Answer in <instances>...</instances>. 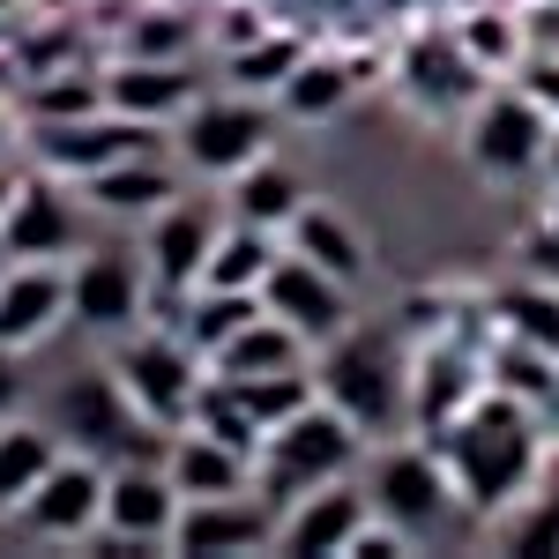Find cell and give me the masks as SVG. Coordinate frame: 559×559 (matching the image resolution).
<instances>
[{"label": "cell", "mask_w": 559, "mask_h": 559, "mask_svg": "<svg viewBox=\"0 0 559 559\" xmlns=\"http://www.w3.org/2000/svg\"><path fill=\"white\" fill-rule=\"evenodd\" d=\"M522 90H530V97H537V105H545V112L559 120V60H545L537 75H522Z\"/></svg>", "instance_id": "cell-38"}, {"label": "cell", "mask_w": 559, "mask_h": 559, "mask_svg": "<svg viewBox=\"0 0 559 559\" xmlns=\"http://www.w3.org/2000/svg\"><path fill=\"white\" fill-rule=\"evenodd\" d=\"M216 224L210 210H194V202H165V210L150 216V239H142V261H150V276L165 284V292H202V269L216 254Z\"/></svg>", "instance_id": "cell-17"}, {"label": "cell", "mask_w": 559, "mask_h": 559, "mask_svg": "<svg viewBox=\"0 0 559 559\" xmlns=\"http://www.w3.org/2000/svg\"><path fill=\"white\" fill-rule=\"evenodd\" d=\"M52 254H75V210L60 194V179L38 173L23 179L15 210L0 216V261H52Z\"/></svg>", "instance_id": "cell-18"}, {"label": "cell", "mask_w": 559, "mask_h": 559, "mask_svg": "<svg viewBox=\"0 0 559 559\" xmlns=\"http://www.w3.org/2000/svg\"><path fill=\"white\" fill-rule=\"evenodd\" d=\"M52 432H60L75 455L120 463V455H128V440L142 432V411H134V395L120 388L112 366H90V373H75V381L52 395Z\"/></svg>", "instance_id": "cell-7"}, {"label": "cell", "mask_w": 559, "mask_h": 559, "mask_svg": "<svg viewBox=\"0 0 559 559\" xmlns=\"http://www.w3.org/2000/svg\"><path fill=\"white\" fill-rule=\"evenodd\" d=\"M105 112V75H31V128Z\"/></svg>", "instance_id": "cell-34"}, {"label": "cell", "mask_w": 559, "mask_h": 559, "mask_svg": "<svg viewBox=\"0 0 559 559\" xmlns=\"http://www.w3.org/2000/svg\"><path fill=\"white\" fill-rule=\"evenodd\" d=\"M15 358H23V350H8V344H0V418H15V411H23V395H31V388H23V366H15Z\"/></svg>", "instance_id": "cell-37"}, {"label": "cell", "mask_w": 559, "mask_h": 559, "mask_svg": "<svg viewBox=\"0 0 559 559\" xmlns=\"http://www.w3.org/2000/svg\"><path fill=\"white\" fill-rule=\"evenodd\" d=\"M105 105L150 128H179V112L194 105V75H187V60H120L105 75Z\"/></svg>", "instance_id": "cell-19"}, {"label": "cell", "mask_w": 559, "mask_h": 559, "mask_svg": "<svg viewBox=\"0 0 559 559\" xmlns=\"http://www.w3.org/2000/svg\"><path fill=\"white\" fill-rule=\"evenodd\" d=\"M231 388L247 395V411L261 418V432L292 426L299 411H313V403H321V381H313L306 366H284V373H254V381H231Z\"/></svg>", "instance_id": "cell-32"}, {"label": "cell", "mask_w": 559, "mask_h": 559, "mask_svg": "<svg viewBox=\"0 0 559 559\" xmlns=\"http://www.w3.org/2000/svg\"><path fill=\"white\" fill-rule=\"evenodd\" d=\"M187 45H194V23L179 8H150L128 31V60H187Z\"/></svg>", "instance_id": "cell-36"}, {"label": "cell", "mask_w": 559, "mask_h": 559, "mask_svg": "<svg viewBox=\"0 0 559 559\" xmlns=\"http://www.w3.org/2000/svg\"><path fill=\"white\" fill-rule=\"evenodd\" d=\"M15 194H23V179H15V173H8V165H0V216L15 210Z\"/></svg>", "instance_id": "cell-39"}, {"label": "cell", "mask_w": 559, "mask_h": 559, "mask_svg": "<svg viewBox=\"0 0 559 559\" xmlns=\"http://www.w3.org/2000/svg\"><path fill=\"white\" fill-rule=\"evenodd\" d=\"M471 403H477L471 358H455V350H426V366H418V426H455Z\"/></svg>", "instance_id": "cell-30"}, {"label": "cell", "mask_w": 559, "mask_h": 559, "mask_svg": "<svg viewBox=\"0 0 559 559\" xmlns=\"http://www.w3.org/2000/svg\"><path fill=\"white\" fill-rule=\"evenodd\" d=\"M373 515H388L395 530H411V537H426L440 530L448 515V500H455V477H448V455H426V448H388L381 463H373Z\"/></svg>", "instance_id": "cell-10"}, {"label": "cell", "mask_w": 559, "mask_h": 559, "mask_svg": "<svg viewBox=\"0 0 559 559\" xmlns=\"http://www.w3.org/2000/svg\"><path fill=\"white\" fill-rule=\"evenodd\" d=\"M284 366H306V336L292 321H276V313L247 321V329L210 358V373H224V381H254V373H284Z\"/></svg>", "instance_id": "cell-26"}, {"label": "cell", "mask_w": 559, "mask_h": 559, "mask_svg": "<svg viewBox=\"0 0 559 559\" xmlns=\"http://www.w3.org/2000/svg\"><path fill=\"white\" fill-rule=\"evenodd\" d=\"M344 292L350 284H336L329 269H313V261L292 254V247H284V261H276V276L261 284L269 313L292 321L306 344H336V336H344Z\"/></svg>", "instance_id": "cell-15"}, {"label": "cell", "mask_w": 559, "mask_h": 559, "mask_svg": "<svg viewBox=\"0 0 559 559\" xmlns=\"http://www.w3.org/2000/svg\"><path fill=\"white\" fill-rule=\"evenodd\" d=\"M68 455V440L38 418H0V515H23V500L45 485V471Z\"/></svg>", "instance_id": "cell-23"}, {"label": "cell", "mask_w": 559, "mask_h": 559, "mask_svg": "<svg viewBox=\"0 0 559 559\" xmlns=\"http://www.w3.org/2000/svg\"><path fill=\"white\" fill-rule=\"evenodd\" d=\"M179 165L202 179H239L254 157H269V97H247V90H224V97H194L179 112L173 134Z\"/></svg>", "instance_id": "cell-3"}, {"label": "cell", "mask_w": 559, "mask_h": 559, "mask_svg": "<svg viewBox=\"0 0 559 559\" xmlns=\"http://www.w3.org/2000/svg\"><path fill=\"white\" fill-rule=\"evenodd\" d=\"M366 522H373V492L350 485V477H329V485H313L299 500H284L276 552H350Z\"/></svg>", "instance_id": "cell-12"}, {"label": "cell", "mask_w": 559, "mask_h": 559, "mask_svg": "<svg viewBox=\"0 0 559 559\" xmlns=\"http://www.w3.org/2000/svg\"><path fill=\"white\" fill-rule=\"evenodd\" d=\"M202 350L187 336H128V350L112 358L120 388L134 395L142 426L173 432V426H194V403H202V373H194Z\"/></svg>", "instance_id": "cell-4"}, {"label": "cell", "mask_w": 559, "mask_h": 559, "mask_svg": "<svg viewBox=\"0 0 559 559\" xmlns=\"http://www.w3.org/2000/svg\"><path fill=\"white\" fill-rule=\"evenodd\" d=\"M545 142H552V112H545L530 90H492V97L471 105L463 150H471L477 173H492V179L537 173V165H545Z\"/></svg>", "instance_id": "cell-6"}, {"label": "cell", "mask_w": 559, "mask_h": 559, "mask_svg": "<svg viewBox=\"0 0 559 559\" xmlns=\"http://www.w3.org/2000/svg\"><path fill=\"white\" fill-rule=\"evenodd\" d=\"M403 83H411V97L426 112H448V105H477L485 97V68L463 52V38H426V45H411Z\"/></svg>", "instance_id": "cell-22"}, {"label": "cell", "mask_w": 559, "mask_h": 559, "mask_svg": "<svg viewBox=\"0 0 559 559\" xmlns=\"http://www.w3.org/2000/svg\"><path fill=\"white\" fill-rule=\"evenodd\" d=\"M276 261H284V247H276V231H261V224H224L216 231V254L210 269H202V284H224V292H261L269 276H276Z\"/></svg>", "instance_id": "cell-27"}, {"label": "cell", "mask_w": 559, "mask_h": 559, "mask_svg": "<svg viewBox=\"0 0 559 559\" xmlns=\"http://www.w3.org/2000/svg\"><path fill=\"white\" fill-rule=\"evenodd\" d=\"M306 210V179L284 165V157H254L247 173L231 179V216L239 224H261V231H284L292 216Z\"/></svg>", "instance_id": "cell-25"}, {"label": "cell", "mask_w": 559, "mask_h": 559, "mask_svg": "<svg viewBox=\"0 0 559 559\" xmlns=\"http://www.w3.org/2000/svg\"><path fill=\"white\" fill-rule=\"evenodd\" d=\"M187 508V492L173 485L165 463H112L105 471V537L120 545H173V522Z\"/></svg>", "instance_id": "cell-11"}, {"label": "cell", "mask_w": 559, "mask_h": 559, "mask_svg": "<svg viewBox=\"0 0 559 559\" xmlns=\"http://www.w3.org/2000/svg\"><path fill=\"white\" fill-rule=\"evenodd\" d=\"M284 239H292V254H306L313 269H329L336 284H358V276H366V239L350 231V216L321 210V202H306V210L284 224Z\"/></svg>", "instance_id": "cell-24"}, {"label": "cell", "mask_w": 559, "mask_h": 559, "mask_svg": "<svg viewBox=\"0 0 559 559\" xmlns=\"http://www.w3.org/2000/svg\"><path fill=\"white\" fill-rule=\"evenodd\" d=\"M306 52L299 38H284V31H261V38L231 45V60H224V83L247 90V97H276V90L292 83V68H299Z\"/></svg>", "instance_id": "cell-29"}, {"label": "cell", "mask_w": 559, "mask_h": 559, "mask_svg": "<svg viewBox=\"0 0 559 559\" xmlns=\"http://www.w3.org/2000/svg\"><path fill=\"white\" fill-rule=\"evenodd\" d=\"M455 38H463V52H471L485 75H508L522 52H530V38H522L515 15H463V31H455Z\"/></svg>", "instance_id": "cell-35"}, {"label": "cell", "mask_w": 559, "mask_h": 559, "mask_svg": "<svg viewBox=\"0 0 559 559\" xmlns=\"http://www.w3.org/2000/svg\"><path fill=\"white\" fill-rule=\"evenodd\" d=\"M60 321H75L68 269H52V261H0V344L31 350V344H45Z\"/></svg>", "instance_id": "cell-13"}, {"label": "cell", "mask_w": 559, "mask_h": 559, "mask_svg": "<svg viewBox=\"0 0 559 559\" xmlns=\"http://www.w3.org/2000/svg\"><path fill=\"white\" fill-rule=\"evenodd\" d=\"M276 545V508L261 492H224V500H187L173 522V552H269Z\"/></svg>", "instance_id": "cell-14"}, {"label": "cell", "mask_w": 559, "mask_h": 559, "mask_svg": "<svg viewBox=\"0 0 559 559\" xmlns=\"http://www.w3.org/2000/svg\"><path fill=\"white\" fill-rule=\"evenodd\" d=\"M68 292H75V321H83L90 336H128L134 321H142V269L128 254H112V247L75 261Z\"/></svg>", "instance_id": "cell-16"}, {"label": "cell", "mask_w": 559, "mask_h": 559, "mask_svg": "<svg viewBox=\"0 0 559 559\" xmlns=\"http://www.w3.org/2000/svg\"><path fill=\"white\" fill-rule=\"evenodd\" d=\"M269 313V299L261 292H224V284H202V299L187 306V344L202 350V358H216V350L231 344L247 321H261Z\"/></svg>", "instance_id": "cell-28"}, {"label": "cell", "mask_w": 559, "mask_h": 559, "mask_svg": "<svg viewBox=\"0 0 559 559\" xmlns=\"http://www.w3.org/2000/svg\"><path fill=\"white\" fill-rule=\"evenodd\" d=\"M545 173H552V187H559V120H552V142H545Z\"/></svg>", "instance_id": "cell-40"}, {"label": "cell", "mask_w": 559, "mask_h": 559, "mask_svg": "<svg viewBox=\"0 0 559 559\" xmlns=\"http://www.w3.org/2000/svg\"><path fill=\"white\" fill-rule=\"evenodd\" d=\"M31 150H38V173L52 179H75L83 187L90 173H105V165H120V157H142V150H157V128L150 120H128V112H83V120H45L31 128Z\"/></svg>", "instance_id": "cell-5"}, {"label": "cell", "mask_w": 559, "mask_h": 559, "mask_svg": "<svg viewBox=\"0 0 559 559\" xmlns=\"http://www.w3.org/2000/svg\"><path fill=\"white\" fill-rule=\"evenodd\" d=\"M83 202L97 216H157L165 202H179V179H173V165H165L157 150H142V157H120V165L90 173Z\"/></svg>", "instance_id": "cell-21"}, {"label": "cell", "mask_w": 559, "mask_h": 559, "mask_svg": "<svg viewBox=\"0 0 559 559\" xmlns=\"http://www.w3.org/2000/svg\"><path fill=\"white\" fill-rule=\"evenodd\" d=\"M105 471L112 463H97V455H60L52 471H45V485L23 500V530L31 537H52V545H75V537H90V530H105Z\"/></svg>", "instance_id": "cell-8"}, {"label": "cell", "mask_w": 559, "mask_h": 559, "mask_svg": "<svg viewBox=\"0 0 559 559\" xmlns=\"http://www.w3.org/2000/svg\"><path fill=\"white\" fill-rule=\"evenodd\" d=\"M165 471L187 500H224V492H254V455H239L231 440H216V432L187 426L173 432V448H165Z\"/></svg>", "instance_id": "cell-20"}, {"label": "cell", "mask_w": 559, "mask_h": 559, "mask_svg": "<svg viewBox=\"0 0 559 559\" xmlns=\"http://www.w3.org/2000/svg\"><path fill=\"white\" fill-rule=\"evenodd\" d=\"M350 75L344 60H321V52H306L299 68H292V83L276 90V105L292 112V120H329V112H344V97H350Z\"/></svg>", "instance_id": "cell-31"}, {"label": "cell", "mask_w": 559, "mask_h": 559, "mask_svg": "<svg viewBox=\"0 0 559 559\" xmlns=\"http://www.w3.org/2000/svg\"><path fill=\"white\" fill-rule=\"evenodd\" d=\"M530 463H537L530 418L500 388L477 395L471 411L448 426V477H455V500H471V508H508L530 485Z\"/></svg>", "instance_id": "cell-1"}, {"label": "cell", "mask_w": 559, "mask_h": 559, "mask_svg": "<svg viewBox=\"0 0 559 559\" xmlns=\"http://www.w3.org/2000/svg\"><path fill=\"white\" fill-rule=\"evenodd\" d=\"M313 381H321V403H336L366 440L388 432V426H395V411H403V388H395V373H388V358L373 344H358V336H336Z\"/></svg>", "instance_id": "cell-9"}, {"label": "cell", "mask_w": 559, "mask_h": 559, "mask_svg": "<svg viewBox=\"0 0 559 559\" xmlns=\"http://www.w3.org/2000/svg\"><path fill=\"white\" fill-rule=\"evenodd\" d=\"M500 329H508L515 344H537V350L559 358V292H545V284L500 292Z\"/></svg>", "instance_id": "cell-33"}, {"label": "cell", "mask_w": 559, "mask_h": 559, "mask_svg": "<svg viewBox=\"0 0 559 559\" xmlns=\"http://www.w3.org/2000/svg\"><path fill=\"white\" fill-rule=\"evenodd\" d=\"M358 448H366V432L350 426L336 403H313L292 426L269 432V448H261V463H254V492L261 500H299V492L329 485V477H350Z\"/></svg>", "instance_id": "cell-2"}]
</instances>
